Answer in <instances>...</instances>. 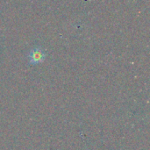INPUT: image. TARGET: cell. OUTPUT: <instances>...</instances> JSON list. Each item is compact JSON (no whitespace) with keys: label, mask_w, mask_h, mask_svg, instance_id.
Masks as SVG:
<instances>
[{"label":"cell","mask_w":150,"mask_h":150,"mask_svg":"<svg viewBox=\"0 0 150 150\" xmlns=\"http://www.w3.org/2000/svg\"><path fill=\"white\" fill-rule=\"evenodd\" d=\"M27 57L30 65H37L45 61L46 53L40 47H36L30 50Z\"/></svg>","instance_id":"6da1fadb"}]
</instances>
